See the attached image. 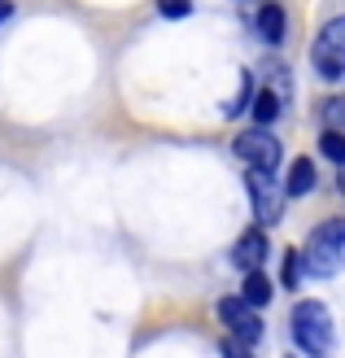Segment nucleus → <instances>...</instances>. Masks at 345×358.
<instances>
[{
	"label": "nucleus",
	"instance_id": "1a4fd4ad",
	"mask_svg": "<svg viewBox=\"0 0 345 358\" xmlns=\"http://www.w3.org/2000/svg\"><path fill=\"white\" fill-rule=\"evenodd\" d=\"M315 184H319V171H315V162H311V157H297V162L288 166L284 192H288V196H306V192H315Z\"/></svg>",
	"mask_w": 345,
	"mask_h": 358
},
{
	"label": "nucleus",
	"instance_id": "f3484780",
	"mask_svg": "<svg viewBox=\"0 0 345 358\" xmlns=\"http://www.w3.org/2000/svg\"><path fill=\"white\" fill-rule=\"evenodd\" d=\"M219 354H223V358H249V350H245L241 341H232V336H227V341L219 345Z\"/></svg>",
	"mask_w": 345,
	"mask_h": 358
},
{
	"label": "nucleus",
	"instance_id": "39448f33",
	"mask_svg": "<svg viewBox=\"0 0 345 358\" xmlns=\"http://www.w3.org/2000/svg\"><path fill=\"white\" fill-rule=\"evenodd\" d=\"M245 184H249L253 219H258L262 227L280 223V214H284V188L276 184V175H271V171H249V175H245Z\"/></svg>",
	"mask_w": 345,
	"mask_h": 358
},
{
	"label": "nucleus",
	"instance_id": "2eb2a0df",
	"mask_svg": "<svg viewBox=\"0 0 345 358\" xmlns=\"http://www.w3.org/2000/svg\"><path fill=\"white\" fill-rule=\"evenodd\" d=\"M157 13L167 17V22H184L192 13V0H157Z\"/></svg>",
	"mask_w": 345,
	"mask_h": 358
},
{
	"label": "nucleus",
	"instance_id": "ddd939ff",
	"mask_svg": "<svg viewBox=\"0 0 345 358\" xmlns=\"http://www.w3.org/2000/svg\"><path fill=\"white\" fill-rule=\"evenodd\" d=\"M319 153L328 157V162L341 166V162H345V131H323V136H319Z\"/></svg>",
	"mask_w": 345,
	"mask_h": 358
},
{
	"label": "nucleus",
	"instance_id": "9d476101",
	"mask_svg": "<svg viewBox=\"0 0 345 358\" xmlns=\"http://www.w3.org/2000/svg\"><path fill=\"white\" fill-rule=\"evenodd\" d=\"M271 297H276V284H271L262 271H249V275H245V284H241V301L258 310V306H267Z\"/></svg>",
	"mask_w": 345,
	"mask_h": 358
},
{
	"label": "nucleus",
	"instance_id": "20e7f679",
	"mask_svg": "<svg viewBox=\"0 0 345 358\" xmlns=\"http://www.w3.org/2000/svg\"><path fill=\"white\" fill-rule=\"evenodd\" d=\"M311 62H315V70H319L323 79H341L345 75V17L323 22V31L315 35Z\"/></svg>",
	"mask_w": 345,
	"mask_h": 358
},
{
	"label": "nucleus",
	"instance_id": "423d86ee",
	"mask_svg": "<svg viewBox=\"0 0 345 358\" xmlns=\"http://www.w3.org/2000/svg\"><path fill=\"white\" fill-rule=\"evenodd\" d=\"M219 319L232 328V341H241L245 350L262 341V319H258V310H253V306H245L241 297H223L219 301Z\"/></svg>",
	"mask_w": 345,
	"mask_h": 358
},
{
	"label": "nucleus",
	"instance_id": "dca6fc26",
	"mask_svg": "<svg viewBox=\"0 0 345 358\" xmlns=\"http://www.w3.org/2000/svg\"><path fill=\"white\" fill-rule=\"evenodd\" d=\"M297 275H302V254H288L284 258V289H293Z\"/></svg>",
	"mask_w": 345,
	"mask_h": 358
},
{
	"label": "nucleus",
	"instance_id": "6e6552de",
	"mask_svg": "<svg viewBox=\"0 0 345 358\" xmlns=\"http://www.w3.org/2000/svg\"><path fill=\"white\" fill-rule=\"evenodd\" d=\"M253 27H258V35H262V44H271L276 48L280 40H284V31H288V17H284V9L271 0V5H262L258 13H253Z\"/></svg>",
	"mask_w": 345,
	"mask_h": 358
},
{
	"label": "nucleus",
	"instance_id": "4468645a",
	"mask_svg": "<svg viewBox=\"0 0 345 358\" xmlns=\"http://www.w3.org/2000/svg\"><path fill=\"white\" fill-rule=\"evenodd\" d=\"M249 101H253V79H249V70H241V87H236V101L227 105V118H236L241 110H249Z\"/></svg>",
	"mask_w": 345,
	"mask_h": 358
},
{
	"label": "nucleus",
	"instance_id": "a211bd4d",
	"mask_svg": "<svg viewBox=\"0 0 345 358\" xmlns=\"http://www.w3.org/2000/svg\"><path fill=\"white\" fill-rule=\"evenodd\" d=\"M9 13H13V5H9V0H0V22H5Z\"/></svg>",
	"mask_w": 345,
	"mask_h": 358
},
{
	"label": "nucleus",
	"instance_id": "9b49d317",
	"mask_svg": "<svg viewBox=\"0 0 345 358\" xmlns=\"http://www.w3.org/2000/svg\"><path fill=\"white\" fill-rule=\"evenodd\" d=\"M280 110H284V101L271 92V87H267L262 96H253V101H249V114H253V122H258V127H271V122L280 118Z\"/></svg>",
	"mask_w": 345,
	"mask_h": 358
},
{
	"label": "nucleus",
	"instance_id": "f03ea898",
	"mask_svg": "<svg viewBox=\"0 0 345 358\" xmlns=\"http://www.w3.org/2000/svg\"><path fill=\"white\" fill-rule=\"evenodd\" d=\"M293 341L306 358H323L332 350L337 332H332V315L323 301H297L293 306Z\"/></svg>",
	"mask_w": 345,
	"mask_h": 358
},
{
	"label": "nucleus",
	"instance_id": "6ab92c4d",
	"mask_svg": "<svg viewBox=\"0 0 345 358\" xmlns=\"http://www.w3.org/2000/svg\"><path fill=\"white\" fill-rule=\"evenodd\" d=\"M337 188L345 192V162H341V175H337Z\"/></svg>",
	"mask_w": 345,
	"mask_h": 358
},
{
	"label": "nucleus",
	"instance_id": "f8f14e48",
	"mask_svg": "<svg viewBox=\"0 0 345 358\" xmlns=\"http://www.w3.org/2000/svg\"><path fill=\"white\" fill-rule=\"evenodd\" d=\"M319 118H323V131H345V96H328L319 105Z\"/></svg>",
	"mask_w": 345,
	"mask_h": 358
},
{
	"label": "nucleus",
	"instance_id": "f257e3e1",
	"mask_svg": "<svg viewBox=\"0 0 345 358\" xmlns=\"http://www.w3.org/2000/svg\"><path fill=\"white\" fill-rule=\"evenodd\" d=\"M302 266L315 280H328L345 266V219H328L311 231V241L302 249Z\"/></svg>",
	"mask_w": 345,
	"mask_h": 358
},
{
	"label": "nucleus",
	"instance_id": "7ed1b4c3",
	"mask_svg": "<svg viewBox=\"0 0 345 358\" xmlns=\"http://www.w3.org/2000/svg\"><path fill=\"white\" fill-rule=\"evenodd\" d=\"M232 153L241 157L249 171H271V175H276L280 157H284L280 140L271 136L267 127H249V131H241V136H236V145H232Z\"/></svg>",
	"mask_w": 345,
	"mask_h": 358
},
{
	"label": "nucleus",
	"instance_id": "0eeeda50",
	"mask_svg": "<svg viewBox=\"0 0 345 358\" xmlns=\"http://www.w3.org/2000/svg\"><path fill=\"white\" fill-rule=\"evenodd\" d=\"M271 258V245H267V231L262 227H249L241 231V241L232 245V262H236V271H262V262Z\"/></svg>",
	"mask_w": 345,
	"mask_h": 358
}]
</instances>
